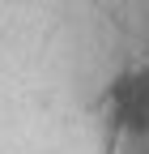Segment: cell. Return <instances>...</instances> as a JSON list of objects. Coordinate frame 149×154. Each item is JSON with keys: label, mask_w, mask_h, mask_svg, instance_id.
<instances>
[{"label": "cell", "mask_w": 149, "mask_h": 154, "mask_svg": "<svg viewBox=\"0 0 149 154\" xmlns=\"http://www.w3.org/2000/svg\"><path fill=\"white\" fill-rule=\"evenodd\" d=\"M107 111L115 128L132 133V137H149V64H128L111 77Z\"/></svg>", "instance_id": "1"}]
</instances>
